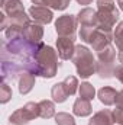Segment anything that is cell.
Returning a JSON list of instances; mask_svg holds the SVG:
<instances>
[{
    "mask_svg": "<svg viewBox=\"0 0 123 125\" xmlns=\"http://www.w3.org/2000/svg\"><path fill=\"white\" fill-rule=\"evenodd\" d=\"M57 52L61 60H71L75 52V39L68 36H58L57 39Z\"/></svg>",
    "mask_w": 123,
    "mask_h": 125,
    "instance_id": "cell-9",
    "label": "cell"
},
{
    "mask_svg": "<svg viewBox=\"0 0 123 125\" xmlns=\"http://www.w3.org/2000/svg\"><path fill=\"white\" fill-rule=\"evenodd\" d=\"M78 92H80V97L83 99H88V100H93L94 96H96V89L91 83L88 82H83L78 87Z\"/></svg>",
    "mask_w": 123,
    "mask_h": 125,
    "instance_id": "cell-20",
    "label": "cell"
},
{
    "mask_svg": "<svg viewBox=\"0 0 123 125\" xmlns=\"http://www.w3.org/2000/svg\"><path fill=\"white\" fill-rule=\"evenodd\" d=\"M58 52L46 44H42V47L36 51L33 55V61L31 64L29 71H32L36 77L44 79H52L57 76L60 62H58Z\"/></svg>",
    "mask_w": 123,
    "mask_h": 125,
    "instance_id": "cell-1",
    "label": "cell"
},
{
    "mask_svg": "<svg viewBox=\"0 0 123 125\" xmlns=\"http://www.w3.org/2000/svg\"><path fill=\"white\" fill-rule=\"evenodd\" d=\"M29 16L33 19V22L41 23V25H48L54 19L52 9L45 7V6H36V4L29 7Z\"/></svg>",
    "mask_w": 123,
    "mask_h": 125,
    "instance_id": "cell-10",
    "label": "cell"
},
{
    "mask_svg": "<svg viewBox=\"0 0 123 125\" xmlns=\"http://www.w3.org/2000/svg\"><path fill=\"white\" fill-rule=\"evenodd\" d=\"M97 18L100 29L113 31L119 21V9L116 7L114 0H97Z\"/></svg>",
    "mask_w": 123,
    "mask_h": 125,
    "instance_id": "cell-3",
    "label": "cell"
},
{
    "mask_svg": "<svg viewBox=\"0 0 123 125\" xmlns=\"http://www.w3.org/2000/svg\"><path fill=\"white\" fill-rule=\"evenodd\" d=\"M117 1H120V0H117Z\"/></svg>",
    "mask_w": 123,
    "mask_h": 125,
    "instance_id": "cell-31",
    "label": "cell"
},
{
    "mask_svg": "<svg viewBox=\"0 0 123 125\" xmlns=\"http://www.w3.org/2000/svg\"><path fill=\"white\" fill-rule=\"evenodd\" d=\"M28 71L26 65L16 60H1V80L13 82L20 77L22 73Z\"/></svg>",
    "mask_w": 123,
    "mask_h": 125,
    "instance_id": "cell-7",
    "label": "cell"
},
{
    "mask_svg": "<svg viewBox=\"0 0 123 125\" xmlns=\"http://www.w3.org/2000/svg\"><path fill=\"white\" fill-rule=\"evenodd\" d=\"M116 106H123V89L120 92H117V97H116Z\"/></svg>",
    "mask_w": 123,
    "mask_h": 125,
    "instance_id": "cell-27",
    "label": "cell"
},
{
    "mask_svg": "<svg viewBox=\"0 0 123 125\" xmlns=\"http://www.w3.org/2000/svg\"><path fill=\"white\" fill-rule=\"evenodd\" d=\"M13 96V92H12V87L7 84V82L1 80V84H0V102L4 105L7 103Z\"/></svg>",
    "mask_w": 123,
    "mask_h": 125,
    "instance_id": "cell-23",
    "label": "cell"
},
{
    "mask_svg": "<svg viewBox=\"0 0 123 125\" xmlns=\"http://www.w3.org/2000/svg\"><path fill=\"white\" fill-rule=\"evenodd\" d=\"M113 116L116 124L123 125V106H116V109L113 111Z\"/></svg>",
    "mask_w": 123,
    "mask_h": 125,
    "instance_id": "cell-25",
    "label": "cell"
},
{
    "mask_svg": "<svg viewBox=\"0 0 123 125\" xmlns=\"http://www.w3.org/2000/svg\"><path fill=\"white\" fill-rule=\"evenodd\" d=\"M64 84H65V89H67V92H68L70 96L75 94L77 90H78V87H80L78 79H77L75 76H67V77L64 79Z\"/></svg>",
    "mask_w": 123,
    "mask_h": 125,
    "instance_id": "cell-21",
    "label": "cell"
},
{
    "mask_svg": "<svg viewBox=\"0 0 123 125\" xmlns=\"http://www.w3.org/2000/svg\"><path fill=\"white\" fill-rule=\"evenodd\" d=\"M72 62L75 65L77 74L81 79H88L96 73V58L86 45H75V52L72 55Z\"/></svg>",
    "mask_w": 123,
    "mask_h": 125,
    "instance_id": "cell-2",
    "label": "cell"
},
{
    "mask_svg": "<svg viewBox=\"0 0 123 125\" xmlns=\"http://www.w3.org/2000/svg\"><path fill=\"white\" fill-rule=\"evenodd\" d=\"M36 82V76L32 71H25L19 77V93L20 94H28L33 89Z\"/></svg>",
    "mask_w": 123,
    "mask_h": 125,
    "instance_id": "cell-15",
    "label": "cell"
},
{
    "mask_svg": "<svg viewBox=\"0 0 123 125\" xmlns=\"http://www.w3.org/2000/svg\"><path fill=\"white\" fill-rule=\"evenodd\" d=\"M55 124L57 125H75V119L68 112H58L55 115Z\"/></svg>",
    "mask_w": 123,
    "mask_h": 125,
    "instance_id": "cell-24",
    "label": "cell"
},
{
    "mask_svg": "<svg viewBox=\"0 0 123 125\" xmlns=\"http://www.w3.org/2000/svg\"><path fill=\"white\" fill-rule=\"evenodd\" d=\"M97 97H98V100H100L104 106H112V105L116 103L117 92H116V89H113V87H110V86H103L101 89H98Z\"/></svg>",
    "mask_w": 123,
    "mask_h": 125,
    "instance_id": "cell-16",
    "label": "cell"
},
{
    "mask_svg": "<svg viewBox=\"0 0 123 125\" xmlns=\"http://www.w3.org/2000/svg\"><path fill=\"white\" fill-rule=\"evenodd\" d=\"M39 116L38 102H28L25 106L16 109L9 116V125H28L32 119Z\"/></svg>",
    "mask_w": 123,
    "mask_h": 125,
    "instance_id": "cell-5",
    "label": "cell"
},
{
    "mask_svg": "<svg viewBox=\"0 0 123 125\" xmlns=\"http://www.w3.org/2000/svg\"><path fill=\"white\" fill-rule=\"evenodd\" d=\"M114 124V116L113 111L110 109H101L93 115V118L88 121V125H113Z\"/></svg>",
    "mask_w": 123,
    "mask_h": 125,
    "instance_id": "cell-13",
    "label": "cell"
},
{
    "mask_svg": "<svg viewBox=\"0 0 123 125\" xmlns=\"http://www.w3.org/2000/svg\"><path fill=\"white\" fill-rule=\"evenodd\" d=\"M112 41H113V31H104V29L97 28L91 33L87 44L91 45L93 50L98 52V51L107 48L109 45H112Z\"/></svg>",
    "mask_w": 123,
    "mask_h": 125,
    "instance_id": "cell-8",
    "label": "cell"
},
{
    "mask_svg": "<svg viewBox=\"0 0 123 125\" xmlns=\"http://www.w3.org/2000/svg\"><path fill=\"white\" fill-rule=\"evenodd\" d=\"M77 28H78V21L77 16L74 15H62L55 21V31L58 36H68L75 39Z\"/></svg>",
    "mask_w": 123,
    "mask_h": 125,
    "instance_id": "cell-6",
    "label": "cell"
},
{
    "mask_svg": "<svg viewBox=\"0 0 123 125\" xmlns=\"http://www.w3.org/2000/svg\"><path fill=\"white\" fill-rule=\"evenodd\" d=\"M113 77H116L120 83L123 84V64L120 62L119 65H116V68H114V73H113Z\"/></svg>",
    "mask_w": 123,
    "mask_h": 125,
    "instance_id": "cell-26",
    "label": "cell"
},
{
    "mask_svg": "<svg viewBox=\"0 0 123 125\" xmlns=\"http://www.w3.org/2000/svg\"><path fill=\"white\" fill-rule=\"evenodd\" d=\"M77 21L80 26H98V18H97V10L91 7H84L78 12Z\"/></svg>",
    "mask_w": 123,
    "mask_h": 125,
    "instance_id": "cell-12",
    "label": "cell"
},
{
    "mask_svg": "<svg viewBox=\"0 0 123 125\" xmlns=\"http://www.w3.org/2000/svg\"><path fill=\"white\" fill-rule=\"evenodd\" d=\"M22 36H23L26 41L33 42V44L42 42V38H44V25L31 21V23L25 28V31L22 32Z\"/></svg>",
    "mask_w": 123,
    "mask_h": 125,
    "instance_id": "cell-11",
    "label": "cell"
},
{
    "mask_svg": "<svg viewBox=\"0 0 123 125\" xmlns=\"http://www.w3.org/2000/svg\"><path fill=\"white\" fill-rule=\"evenodd\" d=\"M113 41L116 42V48L119 52H123V21L117 23L116 29L113 31Z\"/></svg>",
    "mask_w": 123,
    "mask_h": 125,
    "instance_id": "cell-22",
    "label": "cell"
},
{
    "mask_svg": "<svg viewBox=\"0 0 123 125\" xmlns=\"http://www.w3.org/2000/svg\"><path fill=\"white\" fill-rule=\"evenodd\" d=\"M51 96H52V99H54L55 103H64V102L68 99L70 94H68L67 89H65L64 82H61V83H55V84L51 87Z\"/></svg>",
    "mask_w": 123,
    "mask_h": 125,
    "instance_id": "cell-19",
    "label": "cell"
},
{
    "mask_svg": "<svg viewBox=\"0 0 123 125\" xmlns=\"http://www.w3.org/2000/svg\"><path fill=\"white\" fill-rule=\"evenodd\" d=\"M78 4H83V6H87V4H91L93 0H75Z\"/></svg>",
    "mask_w": 123,
    "mask_h": 125,
    "instance_id": "cell-28",
    "label": "cell"
},
{
    "mask_svg": "<svg viewBox=\"0 0 123 125\" xmlns=\"http://www.w3.org/2000/svg\"><path fill=\"white\" fill-rule=\"evenodd\" d=\"M117 58H119V61L123 64V52H119V54H117Z\"/></svg>",
    "mask_w": 123,
    "mask_h": 125,
    "instance_id": "cell-29",
    "label": "cell"
},
{
    "mask_svg": "<svg viewBox=\"0 0 123 125\" xmlns=\"http://www.w3.org/2000/svg\"><path fill=\"white\" fill-rule=\"evenodd\" d=\"M39 105V116L44 118V119H49L52 116H55V103L52 100H48V99H44L41 102H38Z\"/></svg>",
    "mask_w": 123,
    "mask_h": 125,
    "instance_id": "cell-17",
    "label": "cell"
},
{
    "mask_svg": "<svg viewBox=\"0 0 123 125\" xmlns=\"http://www.w3.org/2000/svg\"><path fill=\"white\" fill-rule=\"evenodd\" d=\"M93 112V105H91V100L88 99H83V97H78L75 99L74 105H72V114L77 115V116H88L91 115Z\"/></svg>",
    "mask_w": 123,
    "mask_h": 125,
    "instance_id": "cell-14",
    "label": "cell"
},
{
    "mask_svg": "<svg viewBox=\"0 0 123 125\" xmlns=\"http://www.w3.org/2000/svg\"><path fill=\"white\" fill-rule=\"evenodd\" d=\"M114 60H116V48L109 45L107 48L97 52L96 57V73L100 79H110L114 73Z\"/></svg>",
    "mask_w": 123,
    "mask_h": 125,
    "instance_id": "cell-4",
    "label": "cell"
},
{
    "mask_svg": "<svg viewBox=\"0 0 123 125\" xmlns=\"http://www.w3.org/2000/svg\"><path fill=\"white\" fill-rule=\"evenodd\" d=\"M119 3V7H120V10L123 12V0H120V1H117Z\"/></svg>",
    "mask_w": 123,
    "mask_h": 125,
    "instance_id": "cell-30",
    "label": "cell"
},
{
    "mask_svg": "<svg viewBox=\"0 0 123 125\" xmlns=\"http://www.w3.org/2000/svg\"><path fill=\"white\" fill-rule=\"evenodd\" d=\"M36 6H45L54 10H65L70 6V0H32Z\"/></svg>",
    "mask_w": 123,
    "mask_h": 125,
    "instance_id": "cell-18",
    "label": "cell"
}]
</instances>
